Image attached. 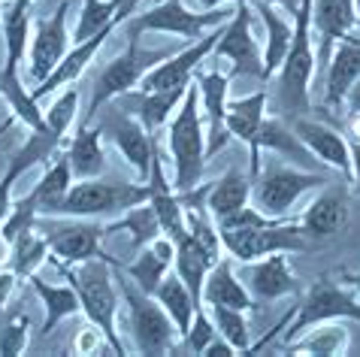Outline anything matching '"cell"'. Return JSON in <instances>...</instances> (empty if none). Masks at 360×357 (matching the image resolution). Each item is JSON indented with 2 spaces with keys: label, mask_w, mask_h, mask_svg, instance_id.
<instances>
[{
  "label": "cell",
  "mask_w": 360,
  "mask_h": 357,
  "mask_svg": "<svg viewBox=\"0 0 360 357\" xmlns=\"http://www.w3.org/2000/svg\"><path fill=\"white\" fill-rule=\"evenodd\" d=\"M215 227L221 236L224 254H230L236 264L257 261V257H266L273 252H306V233L300 231L297 215L269 218L248 203Z\"/></svg>",
  "instance_id": "1"
},
{
  "label": "cell",
  "mask_w": 360,
  "mask_h": 357,
  "mask_svg": "<svg viewBox=\"0 0 360 357\" xmlns=\"http://www.w3.org/2000/svg\"><path fill=\"white\" fill-rule=\"evenodd\" d=\"M55 266L73 285L85 318L103 333L112 354H124V342L118 336V287L112 275L115 261L91 257V261H82V264H55Z\"/></svg>",
  "instance_id": "2"
},
{
  "label": "cell",
  "mask_w": 360,
  "mask_h": 357,
  "mask_svg": "<svg viewBox=\"0 0 360 357\" xmlns=\"http://www.w3.org/2000/svg\"><path fill=\"white\" fill-rule=\"evenodd\" d=\"M167 152L173 157V191H191L203 182L206 173V127L200 109L197 82L185 88L182 103L176 106L173 118L167 122Z\"/></svg>",
  "instance_id": "3"
},
{
  "label": "cell",
  "mask_w": 360,
  "mask_h": 357,
  "mask_svg": "<svg viewBox=\"0 0 360 357\" xmlns=\"http://www.w3.org/2000/svg\"><path fill=\"white\" fill-rule=\"evenodd\" d=\"M152 200V185L148 182H109V178H79L70 185V191L58 203L55 215L70 218H109L124 215L134 206Z\"/></svg>",
  "instance_id": "4"
},
{
  "label": "cell",
  "mask_w": 360,
  "mask_h": 357,
  "mask_svg": "<svg viewBox=\"0 0 360 357\" xmlns=\"http://www.w3.org/2000/svg\"><path fill=\"white\" fill-rule=\"evenodd\" d=\"M164 58H169L167 48H143L139 46V37L127 34V48L118 58H112V61L94 76L91 103H88L82 122H91V118L97 115V109H103L106 103H112V100H118V97L136 91L139 82L146 79V73L155 70Z\"/></svg>",
  "instance_id": "5"
},
{
  "label": "cell",
  "mask_w": 360,
  "mask_h": 357,
  "mask_svg": "<svg viewBox=\"0 0 360 357\" xmlns=\"http://www.w3.org/2000/svg\"><path fill=\"white\" fill-rule=\"evenodd\" d=\"M315 39H312V0H300L294 13V37L278 67V97L285 109H306L315 79Z\"/></svg>",
  "instance_id": "6"
},
{
  "label": "cell",
  "mask_w": 360,
  "mask_h": 357,
  "mask_svg": "<svg viewBox=\"0 0 360 357\" xmlns=\"http://www.w3.org/2000/svg\"><path fill=\"white\" fill-rule=\"evenodd\" d=\"M233 15V6H218V9H203V13H194V9L185 6V0H161L152 9L139 15L127 18L124 34H173L182 39H200L203 34H209L212 27L224 25L227 18Z\"/></svg>",
  "instance_id": "7"
},
{
  "label": "cell",
  "mask_w": 360,
  "mask_h": 357,
  "mask_svg": "<svg viewBox=\"0 0 360 357\" xmlns=\"http://www.w3.org/2000/svg\"><path fill=\"white\" fill-rule=\"evenodd\" d=\"M321 185H327V178L303 167H261V173L252 178V206L269 218H288L294 215V206L303 200V194Z\"/></svg>",
  "instance_id": "8"
},
{
  "label": "cell",
  "mask_w": 360,
  "mask_h": 357,
  "mask_svg": "<svg viewBox=\"0 0 360 357\" xmlns=\"http://www.w3.org/2000/svg\"><path fill=\"white\" fill-rule=\"evenodd\" d=\"M122 297L127 306V327H131L134 336V349L139 354L176 351L182 336H179L173 318L164 312V306L152 294H146L143 287H136L131 279L122 282Z\"/></svg>",
  "instance_id": "9"
},
{
  "label": "cell",
  "mask_w": 360,
  "mask_h": 357,
  "mask_svg": "<svg viewBox=\"0 0 360 357\" xmlns=\"http://www.w3.org/2000/svg\"><path fill=\"white\" fill-rule=\"evenodd\" d=\"M49 221L37 218L43 224V240L49 245V261L52 264H82L91 257L112 261L100 242L106 236V224L97 218H70V215H46Z\"/></svg>",
  "instance_id": "10"
},
{
  "label": "cell",
  "mask_w": 360,
  "mask_h": 357,
  "mask_svg": "<svg viewBox=\"0 0 360 357\" xmlns=\"http://www.w3.org/2000/svg\"><path fill=\"white\" fill-rule=\"evenodd\" d=\"M321 321H357L360 324V300L345 285L333 282L330 275H321L318 282L306 287L303 300L297 303V315L288 324L285 342H291L306 327Z\"/></svg>",
  "instance_id": "11"
},
{
  "label": "cell",
  "mask_w": 360,
  "mask_h": 357,
  "mask_svg": "<svg viewBox=\"0 0 360 357\" xmlns=\"http://www.w3.org/2000/svg\"><path fill=\"white\" fill-rule=\"evenodd\" d=\"M212 58H227L230 64V79L236 76H252V79H264V43L255 37V9L252 0L248 4L233 6V15L224 22L221 37L212 48Z\"/></svg>",
  "instance_id": "12"
},
{
  "label": "cell",
  "mask_w": 360,
  "mask_h": 357,
  "mask_svg": "<svg viewBox=\"0 0 360 357\" xmlns=\"http://www.w3.org/2000/svg\"><path fill=\"white\" fill-rule=\"evenodd\" d=\"M70 4L61 0L58 9L49 18H39L31 27V43H27V76L31 82L39 85L43 79L61 64V58L70 52L73 39H70Z\"/></svg>",
  "instance_id": "13"
},
{
  "label": "cell",
  "mask_w": 360,
  "mask_h": 357,
  "mask_svg": "<svg viewBox=\"0 0 360 357\" xmlns=\"http://www.w3.org/2000/svg\"><path fill=\"white\" fill-rule=\"evenodd\" d=\"M221 27L224 25L212 27V31L203 34L200 39H191L182 52L164 58L155 70L146 73V79L139 82V91H182V88H188L194 73L206 64V58L212 55L218 37H221Z\"/></svg>",
  "instance_id": "14"
},
{
  "label": "cell",
  "mask_w": 360,
  "mask_h": 357,
  "mask_svg": "<svg viewBox=\"0 0 360 357\" xmlns=\"http://www.w3.org/2000/svg\"><path fill=\"white\" fill-rule=\"evenodd\" d=\"M200 109H203V127H206V157L212 161L230 145L227 134V100H230V76L218 70H197L194 73Z\"/></svg>",
  "instance_id": "15"
},
{
  "label": "cell",
  "mask_w": 360,
  "mask_h": 357,
  "mask_svg": "<svg viewBox=\"0 0 360 357\" xmlns=\"http://www.w3.org/2000/svg\"><path fill=\"white\" fill-rule=\"evenodd\" d=\"M100 131L115 143V148L131 164V170L136 173L139 182H146L155 161V134L146 131V124L131 112H112V118Z\"/></svg>",
  "instance_id": "16"
},
{
  "label": "cell",
  "mask_w": 360,
  "mask_h": 357,
  "mask_svg": "<svg viewBox=\"0 0 360 357\" xmlns=\"http://www.w3.org/2000/svg\"><path fill=\"white\" fill-rule=\"evenodd\" d=\"M239 275H243L248 294L255 297V303L282 300V297H291L300 291V279L291 270L288 252H273L266 257H257V261H248L243 264Z\"/></svg>",
  "instance_id": "17"
},
{
  "label": "cell",
  "mask_w": 360,
  "mask_h": 357,
  "mask_svg": "<svg viewBox=\"0 0 360 357\" xmlns=\"http://www.w3.org/2000/svg\"><path fill=\"white\" fill-rule=\"evenodd\" d=\"M354 27H357L354 0H312V39H318L315 76H321L333 46L339 39H345Z\"/></svg>",
  "instance_id": "18"
},
{
  "label": "cell",
  "mask_w": 360,
  "mask_h": 357,
  "mask_svg": "<svg viewBox=\"0 0 360 357\" xmlns=\"http://www.w3.org/2000/svg\"><path fill=\"white\" fill-rule=\"evenodd\" d=\"M58 148H61V140H58L55 134L31 131L27 143L9 157L6 170H4V176H0V224H4V218L9 215V209H13L15 185L22 182L27 170H34V167H39V164H49V157H55Z\"/></svg>",
  "instance_id": "19"
},
{
  "label": "cell",
  "mask_w": 360,
  "mask_h": 357,
  "mask_svg": "<svg viewBox=\"0 0 360 357\" xmlns=\"http://www.w3.org/2000/svg\"><path fill=\"white\" fill-rule=\"evenodd\" d=\"M118 27H122V25H109V27H103V31H97L94 37H88V39H82V43H73V46H70V52L61 58V64H58L55 70L49 73L37 88H31V97H34V100L39 103V100H46L49 94L61 91V88H67V85H76L79 76H82L88 67H91V61L97 58V52L106 46V39L112 37Z\"/></svg>",
  "instance_id": "20"
},
{
  "label": "cell",
  "mask_w": 360,
  "mask_h": 357,
  "mask_svg": "<svg viewBox=\"0 0 360 357\" xmlns=\"http://www.w3.org/2000/svg\"><path fill=\"white\" fill-rule=\"evenodd\" d=\"M278 152L285 157H291L297 167H303V170H312V152L300 143V136L294 134L291 124H285L282 118H264L261 127H257L252 145H248V176H257L261 173V152Z\"/></svg>",
  "instance_id": "21"
},
{
  "label": "cell",
  "mask_w": 360,
  "mask_h": 357,
  "mask_svg": "<svg viewBox=\"0 0 360 357\" xmlns=\"http://www.w3.org/2000/svg\"><path fill=\"white\" fill-rule=\"evenodd\" d=\"M360 79V43L352 37L339 39L321 70V100L327 109H342L345 94Z\"/></svg>",
  "instance_id": "22"
},
{
  "label": "cell",
  "mask_w": 360,
  "mask_h": 357,
  "mask_svg": "<svg viewBox=\"0 0 360 357\" xmlns=\"http://www.w3.org/2000/svg\"><path fill=\"white\" fill-rule=\"evenodd\" d=\"M294 134L312 152V157H318V161L327 164L330 170H336L339 176L352 178V143L339 131H333L324 122H315V118H297Z\"/></svg>",
  "instance_id": "23"
},
{
  "label": "cell",
  "mask_w": 360,
  "mask_h": 357,
  "mask_svg": "<svg viewBox=\"0 0 360 357\" xmlns=\"http://www.w3.org/2000/svg\"><path fill=\"white\" fill-rule=\"evenodd\" d=\"M200 300H203V306H230V309H243V312L257 309L255 297L248 294L243 275L236 273V261L230 254H221L209 266Z\"/></svg>",
  "instance_id": "24"
},
{
  "label": "cell",
  "mask_w": 360,
  "mask_h": 357,
  "mask_svg": "<svg viewBox=\"0 0 360 357\" xmlns=\"http://www.w3.org/2000/svg\"><path fill=\"white\" fill-rule=\"evenodd\" d=\"M255 15H261L264 22V79H276L278 67H282L288 48H291L294 37V15L288 18L282 6L264 4V0H252Z\"/></svg>",
  "instance_id": "25"
},
{
  "label": "cell",
  "mask_w": 360,
  "mask_h": 357,
  "mask_svg": "<svg viewBox=\"0 0 360 357\" xmlns=\"http://www.w3.org/2000/svg\"><path fill=\"white\" fill-rule=\"evenodd\" d=\"M173 257H176V245L173 240H167V236H155L148 245H143L136 254V261L131 264H115L118 273H124L127 279H131L136 287H143L146 294H155V287L161 285L164 275L173 270Z\"/></svg>",
  "instance_id": "26"
},
{
  "label": "cell",
  "mask_w": 360,
  "mask_h": 357,
  "mask_svg": "<svg viewBox=\"0 0 360 357\" xmlns=\"http://www.w3.org/2000/svg\"><path fill=\"white\" fill-rule=\"evenodd\" d=\"M176 245V257H173V270L179 273V279H182L188 285V291L194 294V300L203 306V300H200V291H203V279L209 273V266H212L218 257V252H212L203 240H197V236L191 231H185L179 240L173 242Z\"/></svg>",
  "instance_id": "27"
},
{
  "label": "cell",
  "mask_w": 360,
  "mask_h": 357,
  "mask_svg": "<svg viewBox=\"0 0 360 357\" xmlns=\"http://www.w3.org/2000/svg\"><path fill=\"white\" fill-rule=\"evenodd\" d=\"M64 157L70 164V173L79 178H97L106 170V152H103V131L88 122H79L76 136L67 143Z\"/></svg>",
  "instance_id": "28"
},
{
  "label": "cell",
  "mask_w": 360,
  "mask_h": 357,
  "mask_svg": "<svg viewBox=\"0 0 360 357\" xmlns=\"http://www.w3.org/2000/svg\"><path fill=\"white\" fill-rule=\"evenodd\" d=\"M297 224H300V231H303L306 236H315V240L336 236L348 224V200H345V194L324 191L321 197H315V200L297 215Z\"/></svg>",
  "instance_id": "29"
},
{
  "label": "cell",
  "mask_w": 360,
  "mask_h": 357,
  "mask_svg": "<svg viewBox=\"0 0 360 357\" xmlns=\"http://www.w3.org/2000/svg\"><path fill=\"white\" fill-rule=\"evenodd\" d=\"M248 203H252V176H245L236 167H230L221 178L206 185V212L215 224L239 212Z\"/></svg>",
  "instance_id": "30"
},
{
  "label": "cell",
  "mask_w": 360,
  "mask_h": 357,
  "mask_svg": "<svg viewBox=\"0 0 360 357\" xmlns=\"http://www.w3.org/2000/svg\"><path fill=\"white\" fill-rule=\"evenodd\" d=\"M291 354H321V357H336L348 354L352 349V333L342 321H321L306 327L300 336H294L291 342H285Z\"/></svg>",
  "instance_id": "31"
},
{
  "label": "cell",
  "mask_w": 360,
  "mask_h": 357,
  "mask_svg": "<svg viewBox=\"0 0 360 357\" xmlns=\"http://www.w3.org/2000/svg\"><path fill=\"white\" fill-rule=\"evenodd\" d=\"M127 97V112L136 115L139 122L146 124V131H161V127H167V122L173 118L176 106L182 103L185 97V88L182 91H131L124 94Z\"/></svg>",
  "instance_id": "32"
},
{
  "label": "cell",
  "mask_w": 360,
  "mask_h": 357,
  "mask_svg": "<svg viewBox=\"0 0 360 357\" xmlns=\"http://www.w3.org/2000/svg\"><path fill=\"white\" fill-rule=\"evenodd\" d=\"M152 297L164 306V312L169 315V318H173L179 336H185L188 327H191V321H194V312L200 309V303L194 300V294L188 291V285L179 279V273L169 270L164 279H161V285L155 287Z\"/></svg>",
  "instance_id": "33"
},
{
  "label": "cell",
  "mask_w": 360,
  "mask_h": 357,
  "mask_svg": "<svg viewBox=\"0 0 360 357\" xmlns=\"http://www.w3.org/2000/svg\"><path fill=\"white\" fill-rule=\"evenodd\" d=\"M73 182H76V178H73V173H70L67 157L64 155H55L52 164H46L43 176H39V182L34 185V191H31L39 218L55 215L58 203L67 197V191H70V185H73Z\"/></svg>",
  "instance_id": "34"
},
{
  "label": "cell",
  "mask_w": 360,
  "mask_h": 357,
  "mask_svg": "<svg viewBox=\"0 0 360 357\" xmlns=\"http://www.w3.org/2000/svg\"><path fill=\"white\" fill-rule=\"evenodd\" d=\"M31 285H34V291L37 297L43 300V309H46V318H43V333L49 336L55 330L58 324H61L64 318H70V315H76V312H82V306H79V297L73 291V285H49L43 275L34 273L31 275Z\"/></svg>",
  "instance_id": "35"
},
{
  "label": "cell",
  "mask_w": 360,
  "mask_h": 357,
  "mask_svg": "<svg viewBox=\"0 0 360 357\" xmlns=\"http://www.w3.org/2000/svg\"><path fill=\"white\" fill-rule=\"evenodd\" d=\"M266 118V91H255L239 100H227V134L230 140H239L245 145H252L257 127Z\"/></svg>",
  "instance_id": "36"
},
{
  "label": "cell",
  "mask_w": 360,
  "mask_h": 357,
  "mask_svg": "<svg viewBox=\"0 0 360 357\" xmlns=\"http://www.w3.org/2000/svg\"><path fill=\"white\" fill-rule=\"evenodd\" d=\"M6 261L13 264L9 270H13L15 275H25V279H31L39 266L49 261V245L43 240V233L37 231V224L31 227V231H22L13 242H9Z\"/></svg>",
  "instance_id": "37"
},
{
  "label": "cell",
  "mask_w": 360,
  "mask_h": 357,
  "mask_svg": "<svg viewBox=\"0 0 360 357\" xmlns=\"http://www.w3.org/2000/svg\"><path fill=\"white\" fill-rule=\"evenodd\" d=\"M109 231H127L131 233V240H134V249L139 252L143 245L152 242L155 236H161V221H158L155 206L146 200V203L134 206V209H127L118 221L106 224V236H109Z\"/></svg>",
  "instance_id": "38"
},
{
  "label": "cell",
  "mask_w": 360,
  "mask_h": 357,
  "mask_svg": "<svg viewBox=\"0 0 360 357\" xmlns=\"http://www.w3.org/2000/svg\"><path fill=\"white\" fill-rule=\"evenodd\" d=\"M215 321V330L224 342L236 349V354H252V342H248V318L243 309H230V306H206Z\"/></svg>",
  "instance_id": "39"
},
{
  "label": "cell",
  "mask_w": 360,
  "mask_h": 357,
  "mask_svg": "<svg viewBox=\"0 0 360 357\" xmlns=\"http://www.w3.org/2000/svg\"><path fill=\"white\" fill-rule=\"evenodd\" d=\"M79 88L76 85H67L61 88V94L52 100V106L46 109V127H49V134H55L58 140H67V134L73 131V124H76V118H79Z\"/></svg>",
  "instance_id": "40"
},
{
  "label": "cell",
  "mask_w": 360,
  "mask_h": 357,
  "mask_svg": "<svg viewBox=\"0 0 360 357\" xmlns=\"http://www.w3.org/2000/svg\"><path fill=\"white\" fill-rule=\"evenodd\" d=\"M31 342V318L27 315H13L0 327V354H22Z\"/></svg>",
  "instance_id": "41"
},
{
  "label": "cell",
  "mask_w": 360,
  "mask_h": 357,
  "mask_svg": "<svg viewBox=\"0 0 360 357\" xmlns=\"http://www.w3.org/2000/svg\"><path fill=\"white\" fill-rule=\"evenodd\" d=\"M215 336H218V330H215L212 315L206 312V306H200V309L194 312V321H191V327H188V333L182 336V342H185L194 354H203L206 345L212 342Z\"/></svg>",
  "instance_id": "42"
},
{
  "label": "cell",
  "mask_w": 360,
  "mask_h": 357,
  "mask_svg": "<svg viewBox=\"0 0 360 357\" xmlns=\"http://www.w3.org/2000/svg\"><path fill=\"white\" fill-rule=\"evenodd\" d=\"M73 349H76V354H94V351H112L109 349V342L103 339V333L97 330V327L91 324V327H85L82 333L76 336V342H73Z\"/></svg>",
  "instance_id": "43"
},
{
  "label": "cell",
  "mask_w": 360,
  "mask_h": 357,
  "mask_svg": "<svg viewBox=\"0 0 360 357\" xmlns=\"http://www.w3.org/2000/svg\"><path fill=\"white\" fill-rule=\"evenodd\" d=\"M15 279H18V275H15L13 270H0V312H4L6 300H9V297H13V291H15Z\"/></svg>",
  "instance_id": "44"
},
{
  "label": "cell",
  "mask_w": 360,
  "mask_h": 357,
  "mask_svg": "<svg viewBox=\"0 0 360 357\" xmlns=\"http://www.w3.org/2000/svg\"><path fill=\"white\" fill-rule=\"evenodd\" d=\"M203 354H206V357H233V354H236V349H233L230 342H224L221 336H215V339L206 345V351H203Z\"/></svg>",
  "instance_id": "45"
},
{
  "label": "cell",
  "mask_w": 360,
  "mask_h": 357,
  "mask_svg": "<svg viewBox=\"0 0 360 357\" xmlns=\"http://www.w3.org/2000/svg\"><path fill=\"white\" fill-rule=\"evenodd\" d=\"M342 109L348 115H360V79L352 85V91L345 94V103H342Z\"/></svg>",
  "instance_id": "46"
},
{
  "label": "cell",
  "mask_w": 360,
  "mask_h": 357,
  "mask_svg": "<svg viewBox=\"0 0 360 357\" xmlns=\"http://www.w3.org/2000/svg\"><path fill=\"white\" fill-rule=\"evenodd\" d=\"M348 182L354 185V191L360 194V140L352 143V178Z\"/></svg>",
  "instance_id": "47"
},
{
  "label": "cell",
  "mask_w": 360,
  "mask_h": 357,
  "mask_svg": "<svg viewBox=\"0 0 360 357\" xmlns=\"http://www.w3.org/2000/svg\"><path fill=\"white\" fill-rule=\"evenodd\" d=\"M239 4H248V0H200L203 9H218V6H239Z\"/></svg>",
  "instance_id": "48"
},
{
  "label": "cell",
  "mask_w": 360,
  "mask_h": 357,
  "mask_svg": "<svg viewBox=\"0 0 360 357\" xmlns=\"http://www.w3.org/2000/svg\"><path fill=\"white\" fill-rule=\"evenodd\" d=\"M34 4H37V0H9V4H4V6L13 9V13H31Z\"/></svg>",
  "instance_id": "49"
},
{
  "label": "cell",
  "mask_w": 360,
  "mask_h": 357,
  "mask_svg": "<svg viewBox=\"0 0 360 357\" xmlns=\"http://www.w3.org/2000/svg\"><path fill=\"white\" fill-rule=\"evenodd\" d=\"M264 4H273V6H282L288 15H294L297 13V6H300V0H264Z\"/></svg>",
  "instance_id": "50"
},
{
  "label": "cell",
  "mask_w": 360,
  "mask_h": 357,
  "mask_svg": "<svg viewBox=\"0 0 360 357\" xmlns=\"http://www.w3.org/2000/svg\"><path fill=\"white\" fill-rule=\"evenodd\" d=\"M345 282H348V287H352V291L360 297V273H348V275H345Z\"/></svg>",
  "instance_id": "51"
},
{
  "label": "cell",
  "mask_w": 360,
  "mask_h": 357,
  "mask_svg": "<svg viewBox=\"0 0 360 357\" xmlns=\"http://www.w3.org/2000/svg\"><path fill=\"white\" fill-rule=\"evenodd\" d=\"M354 13H357V27L354 31H360V0H354Z\"/></svg>",
  "instance_id": "52"
},
{
  "label": "cell",
  "mask_w": 360,
  "mask_h": 357,
  "mask_svg": "<svg viewBox=\"0 0 360 357\" xmlns=\"http://www.w3.org/2000/svg\"><path fill=\"white\" fill-rule=\"evenodd\" d=\"M4 109H6V103H4V97H0V115H4Z\"/></svg>",
  "instance_id": "53"
},
{
  "label": "cell",
  "mask_w": 360,
  "mask_h": 357,
  "mask_svg": "<svg viewBox=\"0 0 360 357\" xmlns=\"http://www.w3.org/2000/svg\"><path fill=\"white\" fill-rule=\"evenodd\" d=\"M348 37H352V39H354V43H360V37H357L354 31H352V34H348Z\"/></svg>",
  "instance_id": "54"
},
{
  "label": "cell",
  "mask_w": 360,
  "mask_h": 357,
  "mask_svg": "<svg viewBox=\"0 0 360 357\" xmlns=\"http://www.w3.org/2000/svg\"><path fill=\"white\" fill-rule=\"evenodd\" d=\"M0 15H4V0H0Z\"/></svg>",
  "instance_id": "55"
}]
</instances>
